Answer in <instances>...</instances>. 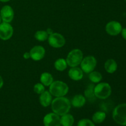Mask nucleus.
I'll list each match as a JSON object with an SVG mask.
<instances>
[{"label": "nucleus", "instance_id": "f257e3e1", "mask_svg": "<svg viewBox=\"0 0 126 126\" xmlns=\"http://www.w3.org/2000/svg\"><path fill=\"white\" fill-rule=\"evenodd\" d=\"M50 105L53 113L60 116L68 113L71 106L70 100L65 97H56L52 100Z\"/></svg>", "mask_w": 126, "mask_h": 126}, {"label": "nucleus", "instance_id": "f03ea898", "mask_svg": "<svg viewBox=\"0 0 126 126\" xmlns=\"http://www.w3.org/2000/svg\"><path fill=\"white\" fill-rule=\"evenodd\" d=\"M49 92L55 97H64L69 91L68 86L61 81H53L49 86Z\"/></svg>", "mask_w": 126, "mask_h": 126}, {"label": "nucleus", "instance_id": "7ed1b4c3", "mask_svg": "<svg viewBox=\"0 0 126 126\" xmlns=\"http://www.w3.org/2000/svg\"><path fill=\"white\" fill-rule=\"evenodd\" d=\"M111 86L107 82H99L94 87L95 97L100 99L105 100L111 94Z\"/></svg>", "mask_w": 126, "mask_h": 126}, {"label": "nucleus", "instance_id": "20e7f679", "mask_svg": "<svg viewBox=\"0 0 126 126\" xmlns=\"http://www.w3.org/2000/svg\"><path fill=\"white\" fill-rule=\"evenodd\" d=\"M113 118L117 124L126 126V103H121L114 108L113 111Z\"/></svg>", "mask_w": 126, "mask_h": 126}, {"label": "nucleus", "instance_id": "39448f33", "mask_svg": "<svg viewBox=\"0 0 126 126\" xmlns=\"http://www.w3.org/2000/svg\"><path fill=\"white\" fill-rule=\"evenodd\" d=\"M83 53L79 49L71 50L66 57V61L67 65L70 67H75L80 65L83 59Z\"/></svg>", "mask_w": 126, "mask_h": 126}, {"label": "nucleus", "instance_id": "423d86ee", "mask_svg": "<svg viewBox=\"0 0 126 126\" xmlns=\"http://www.w3.org/2000/svg\"><path fill=\"white\" fill-rule=\"evenodd\" d=\"M97 63V62L95 57L92 55H89L83 58L80 65H81V70L84 73H90L95 68Z\"/></svg>", "mask_w": 126, "mask_h": 126}, {"label": "nucleus", "instance_id": "0eeeda50", "mask_svg": "<svg viewBox=\"0 0 126 126\" xmlns=\"http://www.w3.org/2000/svg\"><path fill=\"white\" fill-rule=\"evenodd\" d=\"M48 43L54 48H60L65 44V39L62 34L58 33H52L48 37Z\"/></svg>", "mask_w": 126, "mask_h": 126}, {"label": "nucleus", "instance_id": "6e6552de", "mask_svg": "<svg viewBox=\"0 0 126 126\" xmlns=\"http://www.w3.org/2000/svg\"><path fill=\"white\" fill-rule=\"evenodd\" d=\"M14 28L10 23L1 22L0 23V39L3 41L9 40L12 38Z\"/></svg>", "mask_w": 126, "mask_h": 126}, {"label": "nucleus", "instance_id": "1a4fd4ad", "mask_svg": "<svg viewBox=\"0 0 126 126\" xmlns=\"http://www.w3.org/2000/svg\"><path fill=\"white\" fill-rule=\"evenodd\" d=\"M123 27L119 22L110 21L105 26V31L109 35L117 36L121 32Z\"/></svg>", "mask_w": 126, "mask_h": 126}, {"label": "nucleus", "instance_id": "9d476101", "mask_svg": "<svg viewBox=\"0 0 126 126\" xmlns=\"http://www.w3.org/2000/svg\"><path fill=\"white\" fill-rule=\"evenodd\" d=\"M0 16L2 22L11 23L14 17V11L11 6L6 5L1 8L0 11Z\"/></svg>", "mask_w": 126, "mask_h": 126}, {"label": "nucleus", "instance_id": "9b49d317", "mask_svg": "<svg viewBox=\"0 0 126 126\" xmlns=\"http://www.w3.org/2000/svg\"><path fill=\"white\" fill-rule=\"evenodd\" d=\"M43 123L44 126H60V116L54 113H48L44 117Z\"/></svg>", "mask_w": 126, "mask_h": 126}, {"label": "nucleus", "instance_id": "f8f14e48", "mask_svg": "<svg viewBox=\"0 0 126 126\" xmlns=\"http://www.w3.org/2000/svg\"><path fill=\"white\" fill-rule=\"evenodd\" d=\"M30 52V58L34 61H39L44 57L46 50L41 46H35L31 49Z\"/></svg>", "mask_w": 126, "mask_h": 126}, {"label": "nucleus", "instance_id": "ddd939ff", "mask_svg": "<svg viewBox=\"0 0 126 126\" xmlns=\"http://www.w3.org/2000/svg\"><path fill=\"white\" fill-rule=\"evenodd\" d=\"M83 71L78 66L71 67L68 71V76L73 81H80L83 78Z\"/></svg>", "mask_w": 126, "mask_h": 126}, {"label": "nucleus", "instance_id": "4468645a", "mask_svg": "<svg viewBox=\"0 0 126 126\" xmlns=\"http://www.w3.org/2000/svg\"><path fill=\"white\" fill-rule=\"evenodd\" d=\"M52 101V95L49 92V91H45L41 94H40L39 102L43 107H49L51 104Z\"/></svg>", "mask_w": 126, "mask_h": 126}, {"label": "nucleus", "instance_id": "2eb2a0df", "mask_svg": "<svg viewBox=\"0 0 126 126\" xmlns=\"http://www.w3.org/2000/svg\"><path fill=\"white\" fill-rule=\"evenodd\" d=\"M86 100L82 95H76L71 100V105L75 108H81L85 105Z\"/></svg>", "mask_w": 126, "mask_h": 126}, {"label": "nucleus", "instance_id": "dca6fc26", "mask_svg": "<svg viewBox=\"0 0 126 126\" xmlns=\"http://www.w3.org/2000/svg\"><path fill=\"white\" fill-rule=\"evenodd\" d=\"M105 70L107 73L110 74H113L118 69V64L114 59H108L105 63Z\"/></svg>", "mask_w": 126, "mask_h": 126}, {"label": "nucleus", "instance_id": "f3484780", "mask_svg": "<svg viewBox=\"0 0 126 126\" xmlns=\"http://www.w3.org/2000/svg\"><path fill=\"white\" fill-rule=\"evenodd\" d=\"M41 83L43 84L44 86H50V85L54 81L52 75L47 72H44L41 74L40 76Z\"/></svg>", "mask_w": 126, "mask_h": 126}, {"label": "nucleus", "instance_id": "a211bd4d", "mask_svg": "<svg viewBox=\"0 0 126 126\" xmlns=\"http://www.w3.org/2000/svg\"><path fill=\"white\" fill-rule=\"evenodd\" d=\"M75 119L71 114L66 113L62 116L60 118V123L62 126H72L73 125Z\"/></svg>", "mask_w": 126, "mask_h": 126}, {"label": "nucleus", "instance_id": "6ab92c4d", "mask_svg": "<svg viewBox=\"0 0 126 126\" xmlns=\"http://www.w3.org/2000/svg\"><path fill=\"white\" fill-rule=\"evenodd\" d=\"M106 118V113L103 111H97L92 116L93 123L96 124H100L105 121Z\"/></svg>", "mask_w": 126, "mask_h": 126}, {"label": "nucleus", "instance_id": "aec40b11", "mask_svg": "<svg viewBox=\"0 0 126 126\" xmlns=\"http://www.w3.org/2000/svg\"><path fill=\"white\" fill-rule=\"evenodd\" d=\"M67 63L65 59H59L54 63V67L57 71H63L67 68Z\"/></svg>", "mask_w": 126, "mask_h": 126}, {"label": "nucleus", "instance_id": "412c9836", "mask_svg": "<svg viewBox=\"0 0 126 126\" xmlns=\"http://www.w3.org/2000/svg\"><path fill=\"white\" fill-rule=\"evenodd\" d=\"M89 75V78L90 81L93 83H99L102 79V75L98 71H93L91 72Z\"/></svg>", "mask_w": 126, "mask_h": 126}, {"label": "nucleus", "instance_id": "4be33fe9", "mask_svg": "<svg viewBox=\"0 0 126 126\" xmlns=\"http://www.w3.org/2000/svg\"><path fill=\"white\" fill-rule=\"evenodd\" d=\"M49 34L46 31L39 30L37 31L34 34V38L38 41H45L48 39Z\"/></svg>", "mask_w": 126, "mask_h": 126}, {"label": "nucleus", "instance_id": "5701e85b", "mask_svg": "<svg viewBox=\"0 0 126 126\" xmlns=\"http://www.w3.org/2000/svg\"><path fill=\"white\" fill-rule=\"evenodd\" d=\"M94 87L95 86L92 84L89 85L84 92L85 97L86 98H89V99H92L95 97Z\"/></svg>", "mask_w": 126, "mask_h": 126}, {"label": "nucleus", "instance_id": "b1692460", "mask_svg": "<svg viewBox=\"0 0 126 126\" xmlns=\"http://www.w3.org/2000/svg\"><path fill=\"white\" fill-rule=\"evenodd\" d=\"M33 91L37 94H41L45 91V87L42 83H36L33 87Z\"/></svg>", "mask_w": 126, "mask_h": 126}, {"label": "nucleus", "instance_id": "393cba45", "mask_svg": "<svg viewBox=\"0 0 126 126\" xmlns=\"http://www.w3.org/2000/svg\"><path fill=\"white\" fill-rule=\"evenodd\" d=\"M77 126H95V124L90 119H82L78 122Z\"/></svg>", "mask_w": 126, "mask_h": 126}, {"label": "nucleus", "instance_id": "a878e982", "mask_svg": "<svg viewBox=\"0 0 126 126\" xmlns=\"http://www.w3.org/2000/svg\"><path fill=\"white\" fill-rule=\"evenodd\" d=\"M121 33V35L122 36H123V38H124L125 40H126V28H123Z\"/></svg>", "mask_w": 126, "mask_h": 126}, {"label": "nucleus", "instance_id": "bb28decb", "mask_svg": "<svg viewBox=\"0 0 126 126\" xmlns=\"http://www.w3.org/2000/svg\"><path fill=\"white\" fill-rule=\"evenodd\" d=\"M23 58L25 59H29L30 58V52H26L25 53H24L23 54Z\"/></svg>", "mask_w": 126, "mask_h": 126}, {"label": "nucleus", "instance_id": "cd10ccee", "mask_svg": "<svg viewBox=\"0 0 126 126\" xmlns=\"http://www.w3.org/2000/svg\"><path fill=\"white\" fill-rule=\"evenodd\" d=\"M4 85V81H3V79L0 76V89Z\"/></svg>", "mask_w": 126, "mask_h": 126}, {"label": "nucleus", "instance_id": "c85d7f7f", "mask_svg": "<svg viewBox=\"0 0 126 126\" xmlns=\"http://www.w3.org/2000/svg\"><path fill=\"white\" fill-rule=\"evenodd\" d=\"M46 32H47V33H48V34H52V33H54V32H53V30L51 29V28H47V30H46Z\"/></svg>", "mask_w": 126, "mask_h": 126}, {"label": "nucleus", "instance_id": "c756f323", "mask_svg": "<svg viewBox=\"0 0 126 126\" xmlns=\"http://www.w3.org/2000/svg\"><path fill=\"white\" fill-rule=\"evenodd\" d=\"M9 1H11V0H0V1L2 2H9Z\"/></svg>", "mask_w": 126, "mask_h": 126}, {"label": "nucleus", "instance_id": "7c9ffc66", "mask_svg": "<svg viewBox=\"0 0 126 126\" xmlns=\"http://www.w3.org/2000/svg\"><path fill=\"white\" fill-rule=\"evenodd\" d=\"M2 22V19H1V16H0V23Z\"/></svg>", "mask_w": 126, "mask_h": 126}, {"label": "nucleus", "instance_id": "2f4dec72", "mask_svg": "<svg viewBox=\"0 0 126 126\" xmlns=\"http://www.w3.org/2000/svg\"><path fill=\"white\" fill-rule=\"evenodd\" d=\"M124 1H126V0H124Z\"/></svg>", "mask_w": 126, "mask_h": 126}]
</instances>
